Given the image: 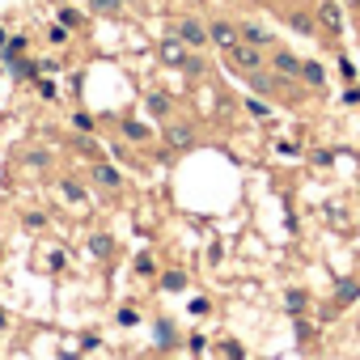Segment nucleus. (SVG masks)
Returning <instances> with one entry per match:
<instances>
[{
    "label": "nucleus",
    "mask_w": 360,
    "mask_h": 360,
    "mask_svg": "<svg viewBox=\"0 0 360 360\" xmlns=\"http://www.w3.org/2000/svg\"><path fill=\"white\" fill-rule=\"evenodd\" d=\"M94 5H98V9H102V13H115V9H119V5H127V0H94Z\"/></svg>",
    "instance_id": "20"
},
{
    "label": "nucleus",
    "mask_w": 360,
    "mask_h": 360,
    "mask_svg": "<svg viewBox=\"0 0 360 360\" xmlns=\"http://www.w3.org/2000/svg\"><path fill=\"white\" fill-rule=\"evenodd\" d=\"M115 318H119V326H136V322H140V314H136V309H119Z\"/></svg>",
    "instance_id": "18"
},
{
    "label": "nucleus",
    "mask_w": 360,
    "mask_h": 360,
    "mask_svg": "<svg viewBox=\"0 0 360 360\" xmlns=\"http://www.w3.org/2000/svg\"><path fill=\"white\" fill-rule=\"evenodd\" d=\"M5 51H9V56H22V51H26V39H9Z\"/></svg>",
    "instance_id": "21"
},
{
    "label": "nucleus",
    "mask_w": 360,
    "mask_h": 360,
    "mask_svg": "<svg viewBox=\"0 0 360 360\" xmlns=\"http://www.w3.org/2000/svg\"><path fill=\"white\" fill-rule=\"evenodd\" d=\"M157 60H161L165 68H191V72L200 68V64L191 60V47L178 39V34H169V39H161V43H157Z\"/></svg>",
    "instance_id": "1"
},
{
    "label": "nucleus",
    "mask_w": 360,
    "mask_h": 360,
    "mask_svg": "<svg viewBox=\"0 0 360 360\" xmlns=\"http://www.w3.org/2000/svg\"><path fill=\"white\" fill-rule=\"evenodd\" d=\"M148 110H153V115H165V110H169V102H165L161 94H153V98H148Z\"/></svg>",
    "instance_id": "17"
},
{
    "label": "nucleus",
    "mask_w": 360,
    "mask_h": 360,
    "mask_svg": "<svg viewBox=\"0 0 360 360\" xmlns=\"http://www.w3.org/2000/svg\"><path fill=\"white\" fill-rule=\"evenodd\" d=\"M157 335H161V347H169V343H174V339H169V335H174V330H169V322H161V326H157Z\"/></svg>",
    "instance_id": "25"
},
{
    "label": "nucleus",
    "mask_w": 360,
    "mask_h": 360,
    "mask_svg": "<svg viewBox=\"0 0 360 360\" xmlns=\"http://www.w3.org/2000/svg\"><path fill=\"white\" fill-rule=\"evenodd\" d=\"M356 297V284H339V301H352Z\"/></svg>",
    "instance_id": "26"
},
{
    "label": "nucleus",
    "mask_w": 360,
    "mask_h": 360,
    "mask_svg": "<svg viewBox=\"0 0 360 360\" xmlns=\"http://www.w3.org/2000/svg\"><path fill=\"white\" fill-rule=\"evenodd\" d=\"M284 301H288V314H301V309H305V292H301V288H288Z\"/></svg>",
    "instance_id": "13"
},
{
    "label": "nucleus",
    "mask_w": 360,
    "mask_h": 360,
    "mask_svg": "<svg viewBox=\"0 0 360 360\" xmlns=\"http://www.w3.org/2000/svg\"><path fill=\"white\" fill-rule=\"evenodd\" d=\"M343 102H347V106H360V94H356V89H347V94H343Z\"/></svg>",
    "instance_id": "28"
},
{
    "label": "nucleus",
    "mask_w": 360,
    "mask_h": 360,
    "mask_svg": "<svg viewBox=\"0 0 360 360\" xmlns=\"http://www.w3.org/2000/svg\"><path fill=\"white\" fill-rule=\"evenodd\" d=\"M161 284H165L169 292H178V288H187V276H178V271H169V276H165Z\"/></svg>",
    "instance_id": "15"
},
{
    "label": "nucleus",
    "mask_w": 360,
    "mask_h": 360,
    "mask_svg": "<svg viewBox=\"0 0 360 360\" xmlns=\"http://www.w3.org/2000/svg\"><path fill=\"white\" fill-rule=\"evenodd\" d=\"M174 34L183 39V43H187L191 51H195V47H208V43H212V39H208V26H204V22H195V18L178 22V30H174Z\"/></svg>",
    "instance_id": "3"
},
{
    "label": "nucleus",
    "mask_w": 360,
    "mask_h": 360,
    "mask_svg": "<svg viewBox=\"0 0 360 360\" xmlns=\"http://www.w3.org/2000/svg\"><path fill=\"white\" fill-rule=\"evenodd\" d=\"M208 309H212V305H208L204 297H195V301H191V314H208Z\"/></svg>",
    "instance_id": "27"
},
{
    "label": "nucleus",
    "mask_w": 360,
    "mask_h": 360,
    "mask_svg": "<svg viewBox=\"0 0 360 360\" xmlns=\"http://www.w3.org/2000/svg\"><path fill=\"white\" fill-rule=\"evenodd\" d=\"M165 140H169V144H174V148H183V144H187V140H191V131H187V127H183V123H174V127H169V131H165Z\"/></svg>",
    "instance_id": "10"
},
{
    "label": "nucleus",
    "mask_w": 360,
    "mask_h": 360,
    "mask_svg": "<svg viewBox=\"0 0 360 360\" xmlns=\"http://www.w3.org/2000/svg\"><path fill=\"white\" fill-rule=\"evenodd\" d=\"M238 39H246V43H255V47H271V34H267L263 26H242Z\"/></svg>",
    "instance_id": "7"
},
{
    "label": "nucleus",
    "mask_w": 360,
    "mask_h": 360,
    "mask_svg": "<svg viewBox=\"0 0 360 360\" xmlns=\"http://www.w3.org/2000/svg\"><path fill=\"white\" fill-rule=\"evenodd\" d=\"M225 56H229V64L238 68V72H259V68H267V60H263V47H255V43H246V39H238L233 47H225Z\"/></svg>",
    "instance_id": "2"
},
{
    "label": "nucleus",
    "mask_w": 360,
    "mask_h": 360,
    "mask_svg": "<svg viewBox=\"0 0 360 360\" xmlns=\"http://www.w3.org/2000/svg\"><path fill=\"white\" fill-rule=\"evenodd\" d=\"M64 195H68V200H77V204H81V200H85V191H81V187H77V183H64Z\"/></svg>",
    "instance_id": "22"
},
{
    "label": "nucleus",
    "mask_w": 360,
    "mask_h": 360,
    "mask_svg": "<svg viewBox=\"0 0 360 360\" xmlns=\"http://www.w3.org/2000/svg\"><path fill=\"white\" fill-rule=\"evenodd\" d=\"M339 72H343L347 81H356V64H352V60H339Z\"/></svg>",
    "instance_id": "24"
},
{
    "label": "nucleus",
    "mask_w": 360,
    "mask_h": 360,
    "mask_svg": "<svg viewBox=\"0 0 360 360\" xmlns=\"http://www.w3.org/2000/svg\"><path fill=\"white\" fill-rule=\"evenodd\" d=\"M301 77H305L309 85H326V68H322L318 60H305V64H301Z\"/></svg>",
    "instance_id": "8"
},
{
    "label": "nucleus",
    "mask_w": 360,
    "mask_h": 360,
    "mask_svg": "<svg viewBox=\"0 0 360 360\" xmlns=\"http://www.w3.org/2000/svg\"><path fill=\"white\" fill-rule=\"evenodd\" d=\"M267 68H271V72H280V77H301V60H297L292 51H280V47L271 51Z\"/></svg>",
    "instance_id": "4"
},
{
    "label": "nucleus",
    "mask_w": 360,
    "mask_h": 360,
    "mask_svg": "<svg viewBox=\"0 0 360 360\" xmlns=\"http://www.w3.org/2000/svg\"><path fill=\"white\" fill-rule=\"evenodd\" d=\"M94 178H98V183H102L106 191H115V187H123V174H119L115 165H106V161H102V165H94Z\"/></svg>",
    "instance_id": "6"
},
{
    "label": "nucleus",
    "mask_w": 360,
    "mask_h": 360,
    "mask_svg": "<svg viewBox=\"0 0 360 360\" xmlns=\"http://www.w3.org/2000/svg\"><path fill=\"white\" fill-rule=\"evenodd\" d=\"M47 39H51V43H68V26H64V22H60V26H51V34H47Z\"/></svg>",
    "instance_id": "19"
},
{
    "label": "nucleus",
    "mask_w": 360,
    "mask_h": 360,
    "mask_svg": "<svg viewBox=\"0 0 360 360\" xmlns=\"http://www.w3.org/2000/svg\"><path fill=\"white\" fill-rule=\"evenodd\" d=\"M89 250H94L98 259H106V255H110V238H106V233H98V238L89 242Z\"/></svg>",
    "instance_id": "14"
},
{
    "label": "nucleus",
    "mask_w": 360,
    "mask_h": 360,
    "mask_svg": "<svg viewBox=\"0 0 360 360\" xmlns=\"http://www.w3.org/2000/svg\"><path fill=\"white\" fill-rule=\"evenodd\" d=\"M318 18H322V22H326L330 30H339V9L330 5V0H326V5H322V9H318Z\"/></svg>",
    "instance_id": "12"
},
{
    "label": "nucleus",
    "mask_w": 360,
    "mask_h": 360,
    "mask_svg": "<svg viewBox=\"0 0 360 360\" xmlns=\"http://www.w3.org/2000/svg\"><path fill=\"white\" fill-rule=\"evenodd\" d=\"M136 271H140V276H153V259H148V255H140V259H136Z\"/></svg>",
    "instance_id": "23"
},
{
    "label": "nucleus",
    "mask_w": 360,
    "mask_h": 360,
    "mask_svg": "<svg viewBox=\"0 0 360 360\" xmlns=\"http://www.w3.org/2000/svg\"><path fill=\"white\" fill-rule=\"evenodd\" d=\"M246 106H250V115H255V119H267V115H271V106H267V102H259V98H250Z\"/></svg>",
    "instance_id": "16"
},
{
    "label": "nucleus",
    "mask_w": 360,
    "mask_h": 360,
    "mask_svg": "<svg viewBox=\"0 0 360 360\" xmlns=\"http://www.w3.org/2000/svg\"><path fill=\"white\" fill-rule=\"evenodd\" d=\"M123 131H127V140H136V144H140V140H148V127H144V123H136V119H127V123H123Z\"/></svg>",
    "instance_id": "11"
},
{
    "label": "nucleus",
    "mask_w": 360,
    "mask_h": 360,
    "mask_svg": "<svg viewBox=\"0 0 360 360\" xmlns=\"http://www.w3.org/2000/svg\"><path fill=\"white\" fill-rule=\"evenodd\" d=\"M5 43H9V34H5V30H0V47H5Z\"/></svg>",
    "instance_id": "29"
},
{
    "label": "nucleus",
    "mask_w": 360,
    "mask_h": 360,
    "mask_svg": "<svg viewBox=\"0 0 360 360\" xmlns=\"http://www.w3.org/2000/svg\"><path fill=\"white\" fill-rule=\"evenodd\" d=\"M288 26H292L297 34H314V18H309V13H288Z\"/></svg>",
    "instance_id": "9"
},
{
    "label": "nucleus",
    "mask_w": 360,
    "mask_h": 360,
    "mask_svg": "<svg viewBox=\"0 0 360 360\" xmlns=\"http://www.w3.org/2000/svg\"><path fill=\"white\" fill-rule=\"evenodd\" d=\"M208 39L225 51V47H233V43H238V26H229V22H212V26H208Z\"/></svg>",
    "instance_id": "5"
}]
</instances>
